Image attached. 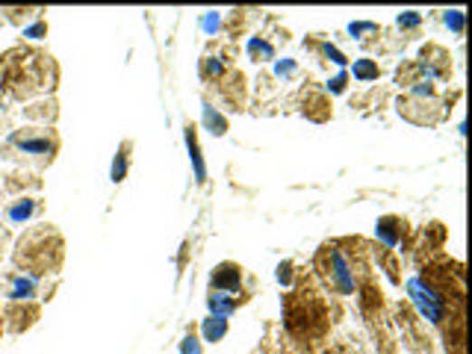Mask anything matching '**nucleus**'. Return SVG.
I'll use <instances>...</instances> for the list:
<instances>
[{
	"label": "nucleus",
	"mask_w": 472,
	"mask_h": 354,
	"mask_svg": "<svg viewBox=\"0 0 472 354\" xmlns=\"http://www.w3.org/2000/svg\"><path fill=\"white\" fill-rule=\"evenodd\" d=\"M375 230H378V239L384 242L387 248H396V246H401V242L411 237L408 221H404L401 216H384L378 221Z\"/></svg>",
	"instance_id": "nucleus-9"
},
{
	"label": "nucleus",
	"mask_w": 472,
	"mask_h": 354,
	"mask_svg": "<svg viewBox=\"0 0 472 354\" xmlns=\"http://www.w3.org/2000/svg\"><path fill=\"white\" fill-rule=\"evenodd\" d=\"M219 88H222L224 101H228L231 107H242L245 104V77H242V71L224 74L219 80Z\"/></svg>",
	"instance_id": "nucleus-12"
},
{
	"label": "nucleus",
	"mask_w": 472,
	"mask_h": 354,
	"mask_svg": "<svg viewBox=\"0 0 472 354\" xmlns=\"http://www.w3.org/2000/svg\"><path fill=\"white\" fill-rule=\"evenodd\" d=\"M420 69L425 77H437V80H448L452 74V62H448V51L440 44H425L420 53Z\"/></svg>",
	"instance_id": "nucleus-7"
},
{
	"label": "nucleus",
	"mask_w": 472,
	"mask_h": 354,
	"mask_svg": "<svg viewBox=\"0 0 472 354\" xmlns=\"http://www.w3.org/2000/svg\"><path fill=\"white\" fill-rule=\"evenodd\" d=\"M242 284V269L236 263H219L216 272H212L210 293H228V295H249L240 290Z\"/></svg>",
	"instance_id": "nucleus-8"
},
{
	"label": "nucleus",
	"mask_w": 472,
	"mask_h": 354,
	"mask_svg": "<svg viewBox=\"0 0 472 354\" xmlns=\"http://www.w3.org/2000/svg\"><path fill=\"white\" fill-rule=\"evenodd\" d=\"M42 213V198H30V195H18L13 201H6V219L13 225H24V221L36 219Z\"/></svg>",
	"instance_id": "nucleus-10"
},
{
	"label": "nucleus",
	"mask_w": 472,
	"mask_h": 354,
	"mask_svg": "<svg viewBox=\"0 0 472 354\" xmlns=\"http://www.w3.org/2000/svg\"><path fill=\"white\" fill-rule=\"evenodd\" d=\"M127 151H130V142H125L121 145V154L116 157V165H112V181H125V174H127Z\"/></svg>",
	"instance_id": "nucleus-18"
},
{
	"label": "nucleus",
	"mask_w": 472,
	"mask_h": 354,
	"mask_svg": "<svg viewBox=\"0 0 472 354\" xmlns=\"http://www.w3.org/2000/svg\"><path fill=\"white\" fill-rule=\"evenodd\" d=\"M60 69L48 51L15 44L0 57V101H30L56 88Z\"/></svg>",
	"instance_id": "nucleus-1"
},
{
	"label": "nucleus",
	"mask_w": 472,
	"mask_h": 354,
	"mask_svg": "<svg viewBox=\"0 0 472 354\" xmlns=\"http://www.w3.org/2000/svg\"><path fill=\"white\" fill-rule=\"evenodd\" d=\"M204 116H207V125H210V127H216L212 133H219V136H222V133L228 130V121H224V118H222V116H219L212 107H207V109H204Z\"/></svg>",
	"instance_id": "nucleus-23"
},
{
	"label": "nucleus",
	"mask_w": 472,
	"mask_h": 354,
	"mask_svg": "<svg viewBox=\"0 0 472 354\" xmlns=\"http://www.w3.org/2000/svg\"><path fill=\"white\" fill-rule=\"evenodd\" d=\"M278 281L280 284H289L292 281V263H280L278 266Z\"/></svg>",
	"instance_id": "nucleus-26"
},
{
	"label": "nucleus",
	"mask_w": 472,
	"mask_h": 354,
	"mask_svg": "<svg viewBox=\"0 0 472 354\" xmlns=\"http://www.w3.org/2000/svg\"><path fill=\"white\" fill-rule=\"evenodd\" d=\"M305 113L313 121H328L331 118V101L322 92H310L307 101H305Z\"/></svg>",
	"instance_id": "nucleus-14"
},
{
	"label": "nucleus",
	"mask_w": 472,
	"mask_h": 354,
	"mask_svg": "<svg viewBox=\"0 0 472 354\" xmlns=\"http://www.w3.org/2000/svg\"><path fill=\"white\" fill-rule=\"evenodd\" d=\"M420 71H422L420 62H411V65H404V69H399V74H396L399 86H413V83H420V80H417Z\"/></svg>",
	"instance_id": "nucleus-21"
},
{
	"label": "nucleus",
	"mask_w": 472,
	"mask_h": 354,
	"mask_svg": "<svg viewBox=\"0 0 472 354\" xmlns=\"http://www.w3.org/2000/svg\"><path fill=\"white\" fill-rule=\"evenodd\" d=\"M413 24H420V15L417 13H408V15L399 18V27H413Z\"/></svg>",
	"instance_id": "nucleus-27"
},
{
	"label": "nucleus",
	"mask_w": 472,
	"mask_h": 354,
	"mask_svg": "<svg viewBox=\"0 0 472 354\" xmlns=\"http://www.w3.org/2000/svg\"><path fill=\"white\" fill-rule=\"evenodd\" d=\"M186 142H189V148H193V157H195V174H198V181H204V163H201V154H198L195 127H186Z\"/></svg>",
	"instance_id": "nucleus-22"
},
{
	"label": "nucleus",
	"mask_w": 472,
	"mask_h": 354,
	"mask_svg": "<svg viewBox=\"0 0 472 354\" xmlns=\"http://www.w3.org/2000/svg\"><path fill=\"white\" fill-rule=\"evenodd\" d=\"M224 334H228V319H224V316H210L204 322V340L207 342H219Z\"/></svg>",
	"instance_id": "nucleus-15"
},
{
	"label": "nucleus",
	"mask_w": 472,
	"mask_h": 354,
	"mask_svg": "<svg viewBox=\"0 0 472 354\" xmlns=\"http://www.w3.org/2000/svg\"><path fill=\"white\" fill-rule=\"evenodd\" d=\"M316 272L322 275V281L328 284L334 293H340V295L354 293L352 263L345 260V254L340 251V246H322V251L316 254Z\"/></svg>",
	"instance_id": "nucleus-5"
},
{
	"label": "nucleus",
	"mask_w": 472,
	"mask_h": 354,
	"mask_svg": "<svg viewBox=\"0 0 472 354\" xmlns=\"http://www.w3.org/2000/svg\"><path fill=\"white\" fill-rule=\"evenodd\" d=\"M9 246V230L0 228V257H4V248Z\"/></svg>",
	"instance_id": "nucleus-29"
},
{
	"label": "nucleus",
	"mask_w": 472,
	"mask_h": 354,
	"mask_svg": "<svg viewBox=\"0 0 472 354\" xmlns=\"http://www.w3.org/2000/svg\"><path fill=\"white\" fill-rule=\"evenodd\" d=\"M446 24H452V30L460 33V30H464V13H458V9H455V13H448L446 15Z\"/></svg>",
	"instance_id": "nucleus-25"
},
{
	"label": "nucleus",
	"mask_w": 472,
	"mask_h": 354,
	"mask_svg": "<svg viewBox=\"0 0 472 354\" xmlns=\"http://www.w3.org/2000/svg\"><path fill=\"white\" fill-rule=\"evenodd\" d=\"M44 33H48V21H42V18H39V24L24 27V36H27V39H42Z\"/></svg>",
	"instance_id": "nucleus-24"
},
{
	"label": "nucleus",
	"mask_w": 472,
	"mask_h": 354,
	"mask_svg": "<svg viewBox=\"0 0 472 354\" xmlns=\"http://www.w3.org/2000/svg\"><path fill=\"white\" fill-rule=\"evenodd\" d=\"M15 269L21 275H30V278H44V275L60 272V266L65 260V239L48 221L24 230V237L15 242L13 251Z\"/></svg>",
	"instance_id": "nucleus-2"
},
{
	"label": "nucleus",
	"mask_w": 472,
	"mask_h": 354,
	"mask_svg": "<svg viewBox=\"0 0 472 354\" xmlns=\"http://www.w3.org/2000/svg\"><path fill=\"white\" fill-rule=\"evenodd\" d=\"M249 53H251L254 62H269V60L275 57V48H272V44H269L266 39H251Z\"/></svg>",
	"instance_id": "nucleus-16"
},
{
	"label": "nucleus",
	"mask_w": 472,
	"mask_h": 354,
	"mask_svg": "<svg viewBox=\"0 0 472 354\" xmlns=\"http://www.w3.org/2000/svg\"><path fill=\"white\" fill-rule=\"evenodd\" d=\"M381 71H378V65L375 62H369V60H357L354 62V77L357 80H375Z\"/></svg>",
	"instance_id": "nucleus-19"
},
{
	"label": "nucleus",
	"mask_w": 472,
	"mask_h": 354,
	"mask_svg": "<svg viewBox=\"0 0 472 354\" xmlns=\"http://www.w3.org/2000/svg\"><path fill=\"white\" fill-rule=\"evenodd\" d=\"M201 74L204 77H212V80H222L224 77V65L219 57H207L204 62H201Z\"/></svg>",
	"instance_id": "nucleus-20"
},
{
	"label": "nucleus",
	"mask_w": 472,
	"mask_h": 354,
	"mask_svg": "<svg viewBox=\"0 0 472 354\" xmlns=\"http://www.w3.org/2000/svg\"><path fill=\"white\" fill-rule=\"evenodd\" d=\"M328 88H331V92H343V88H345V74L334 77V80L328 83Z\"/></svg>",
	"instance_id": "nucleus-28"
},
{
	"label": "nucleus",
	"mask_w": 472,
	"mask_h": 354,
	"mask_svg": "<svg viewBox=\"0 0 472 354\" xmlns=\"http://www.w3.org/2000/svg\"><path fill=\"white\" fill-rule=\"evenodd\" d=\"M0 334H4V313H0Z\"/></svg>",
	"instance_id": "nucleus-30"
},
{
	"label": "nucleus",
	"mask_w": 472,
	"mask_h": 354,
	"mask_svg": "<svg viewBox=\"0 0 472 354\" xmlns=\"http://www.w3.org/2000/svg\"><path fill=\"white\" fill-rule=\"evenodd\" d=\"M60 154V133L53 127H18L0 142V160H21L33 169H48Z\"/></svg>",
	"instance_id": "nucleus-3"
},
{
	"label": "nucleus",
	"mask_w": 472,
	"mask_h": 354,
	"mask_svg": "<svg viewBox=\"0 0 472 354\" xmlns=\"http://www.w3.org/2000/svg\"><path fill=\"white\" fill-rule=\"evenodd\" d=\"M4 18L13 21V24H27L33 18H42V9L27 6V9H4Z\"/></svg>",
	"instance_id": "nucleus-17"
},
{
	"label": "nucleus",
	"mask_w": 472,
	"mask_h": 354,
	"mask_svg": "<svg viewBox=\"0 0 472 354\" xmlns=\"http://www.w3.org/2000/svg\"><path fill=\"white\" fill-rule=\"evenodd\" d=\"M42 307L36 302H9L4 310V325L13 331V334H24L33 325L39 322Z\"/></svg>",
	"instance_id": "nucleus-6"
},
{
	"label": "nucleus",
	"mask_w": 472,
	"mask_h": 354,
	"mask_svg": "<svg viewBox=\"0 0 472 354\" xmlns=\"http://www.w3.org/2000/svg\"><path fill=\"white\" fill-rule=\"evenodd\" d=\"M284 313H287V328L296 337H322L328 331V310H325L322 298L310 290L287 295Z\"/></svg>",
	"instance_id": "nucleus-4"
},
{
	"label": "nucleus",
	"mask_w": 472,
	"mask_h": 354,
	"mask_svg": "<svg viewBox=\"0 0 472 354\" xmlns=\"http://www.w3.org/2000/svg\"><path fill=\"white\" fill-rule=\"evenodd\" d=\"M21 116H24L27 121H39V127L44 125H53L56 116H60V107H56V98H42V101L36 104H27L21 107Z\"/></svg>",
	"instance_id": "nucleus-11"
},
{
	"label": "nucleus",
	"mask_w": 472,
	"mask_h": 354,
	"mask_svg": "<svg viewBox=\"0 0 472 354\" xmlns=\"http://www.w3.org/2000/svg\"><path fill=\"white\" fill-rule=\"evenodd\" d=\"M39 284L36 278H30V275H9V286H6V295L13 298V302H33V295H36Z\"/></svg>",
	"instance_id": "nucleus-13"
}]
</instances>
